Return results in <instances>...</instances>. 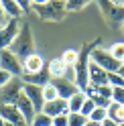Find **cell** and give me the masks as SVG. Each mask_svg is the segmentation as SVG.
<instances>
[{"mask_svg":"<svg viewBox=\"0 0 124 126\" xmlns=\"http://www.w3.org/2000/svg\"><path fill=\"white\" fill-rule=\"evenodd\" d=\"M18 29H20V18H8L4 27H0V51L10 47V43L14 41V37L18 33Z\"/></svg>","mask_w":124,"mask_h":126,"instance_id":"cell-8","label":"cell"},{"mask_svg":"<svg viewBox=\"0 0 124 126\" xmlns=\"http://www.w3.org/2000/svg\"><path fill=\"white\" fill-rule=\"evenodd\" d=\"M4 124H6V120H4L2 116H0V126H4Z\"/></svg>","mask_w":124,"mask_h":126,"instance_id":"cell-38","label":"cell"},{"mask_svg":"<svg viewBox=\"0 0 124 126\" xmlns=\"http://www.w3.org/2000/svg\"><path fill=\"white\" fill-rule=\"evenodd\" d=\"M31 10H35V14H39V18L53 20V22L63 20L65 12H67L65 0H49V2H45V4H33Z\"/></svg>","mask_w":124,"mask_h":126,"instance_id":"cell-3","label":"cell"},{"mask_svg":"<svg viewBox=\"0 0 124 126\" xmlns=\"http://www.w3.org/2000/svg\"><path fill=\"white\" fill-rule=\"evenodd\" d=\"M88 81H90L88 85H104V83H108V71L102 69L92 59L88 63Z\"/></svg>","mask_w":124,"mask_h":126,"instance_id":"cell-10","label":"cell"},{"mask_svg":"<svg viewBox=\"0 0 124 126\" xmlns=\"http://www.w3.org/2000/svg\"><path fill=\"white\" fill-rule=\"evenodd\" d=\"M108 118V114H106V108H102V106H96L94 110H92V114L88 116V120L90 122H104Z\"/></svg>","mask_w":124,"mask_h":126,"instance_id":"cell-24","label":"cell"},{"mask_svg":"<svg viewBox=\"0 0 124 126\" xmlns=\"http://www.w3.org/2000/svg\"><path fill=\"white\" fill-rule=\"evenodd\" d=\"M29 126H53V118L47 116V114L41 110V112H37V114H35V118L31 120Z\"/></svg>","mask_w":124,"mask_h":126,"instance_id":"cell-20","label":"cell"},{"mask_svg":"<svg viewBox=\"0 0 124 126\" xmlns=\"http://www.w3.org/2000/svg\"><path fill=\"white\" fill-rule=\"evenodd\" d=\"M22 92L29 96V100L33 102V106L37 108V112L43 110V104H45V98H43V85H33V83H25Z\"/></svg>","mask_w":124,"mask_h":126,"instance_id":"cell-14","label":"cell"},{"mask_svg":"<svg viewBox=\"0 0 124 126\" xmlns=\"http://www.w3.org/2000/svg\"><path fill=\"white\" fill-rule=\"evenodd\" d=\"M94 108H96L94 100H92V98H86V102H83V106H81V110H79V114H83V116H90Z\"/></svg>","mask_w":124,"mask_h":126,"instance_id":"cell-28","label":"cell"},{"mask_svg":"<svg viewBox=\"0 0 124 126\" xmlns=\"http://www.w3.org/2000/svg\"><path fill=\"white\" fill-rule=\"evenodd\" d=\"M118 73H120V75L124 77V63H122V65H120V69H118Z\"/></svg>","mask_w":124,"mask_h":126,"instance_id":"cell-37","label":"cell"},{"mask_svg":"<svg viewBox=\"0 0 124 126\" xmlns=\"http://www.w3.org/2000/svg\"><path fill=\"white\" fill-rule=\"evenodd\" d=\"M108 51H110V55L114 59H118L120 63H124V43H114Z\"/></svg>","mask_w":124,"mask_h":126,"instance_id":"cell-26","label":"cell"},{"mask_svg":"<svg viewBox=\"0 0 124 126\" xmlns=\"http://www.w3.org/2000/svg\"><path fill=\"white\" fill-rule=\"evenodd\" d=\"M10 79H12V75L6 71V69H2V67H0V88H2V85H6Z\"/></svg>","mask_w":124,"mask_h":126,"instance_id":"cell-31","label":"cell"},{"mask_svg":"<svg viewBox=\"0 0 124 126\" xmlns=\"http://www.w3.org/2000/svg\"><path fill=\"white\" fill-rule=\"evenodd\" d=\"M114 4H118V6H124V0H112Z\"/></svg>","mask_w":124,"mask_h":126,"instance_id":"cell-36","label":"cell"},{"mask_svg":"<svg viewBox=\"0 0 124 126\" xmlns=\"http://www.w3.org/2000/svg\"><path fill=\"white\" fill-rule=\"evenodd\" d=\"M33 4H45V2H49V0H31Z\"/></svg>","mask_w":124,"mask_h":126,"instance_id":"cell-35","label":"cell"},{"mask_svg":"<svg viewBox=\"0 0 124 126\" xmlns=\"http://www.w3.org/2000/svg\"><path fill=\"white\" fill-rule=\"evenodd\" d=\"M14 106L18 108V112H20L22 116H25V120H27V122L31 124V120H33V118H35V114H37V108L33 106V102L29 100V96H27L25 92H22L20 96L16 98V102H14Z\"/></svg>","mask_w":124,"mask_h":126,"instance_id":"cell-11","label":"cell"},{"mask_svg":"<svg viewBox=\"0 0 124 126\" xmlns=\"http://www.w3.org/2000/svg\"><path fill=\"white\" fill-rule=\"evenodd\" d=\"M86 98H88V94L83 90L75 92L71 98H67V110H69V112H79L81 106H83V102H86Z\"/></svg>","mask_w":124,"mask_h":126,"instance_id":"cell-19","label":"cell"},{"mask_svg":"<svg viewBox=\"0 0 124 126\" xmlns=\"http://www.w3.org/2000/svg\"><path fill=\"white\" fill-rule=\"evenodd\" d=\"M90 59H92V61H96L98 65L102 67V69H106L108 73H110V71H118L120 65H122L118 59H114L112 55H110V51H108V49H102V47H96V49L92 51Z\"/></svg>","mask_w":124,"mask_h":126,"instance_id":"cell-4","label":"cell"},{"mask_svg":"<svg viewBox=\"0 0 124 126\" xmlns=\"http://www.w3.org/2000/svg\"><path fill=\"white\" fill-rule=\"evenodd\" d=\"M88 116H83L79 112H69V126H86Z\"/></svg>","mask_w":124,"mask_h":126,"instance_id":"cell-25","label":"cell"},{"mask_svg":"<svg viewBox=\"0 0 124 126\" xmlns=\"http://www.w3.org/2000/svg\"><path fill=\"white\" fill-rule=\"evenodd\" d=\"M108 83H110L112 88H114V85H118V88H124V77H122L118 71H110V73H108Z\"/></svg>","mask_w":124,"mask_h":126,"instance_id":"cell-27","label":"cell"},{"mask_svg":"<svg viewBox=\"0 0 124 126\" xmlns=\"http://www.w3.org/2000/svg\"><path fill=\"white\" fill-rule=\"evenodd\" d=\"M100 45V39H96V41H92L88 45H83L79 49V57H77V63L73 65V81L79 90H86L88 88V63H90V55L92 51L96 49V47Z\"/></svg>","mask_w":124,"mask_h":126,"instance_id":"cell-2","label":"cell"},{"mask_svg":"<svg viewBox=\"0 0 124 126\" xmlns=\"http://www.w3.org/2000/svg\"><path fill=\"white\" fill-rule=\"evenodd\" d=\"M22 88H25V81L20 77H12V79L0 88V104H14L16 98L22 94Z\"/></svg>","mask_w":124,"mask_h":126,"instance_id":"cell-5","label":"cell"},{"mask_svg":"<svg viewBox=\"0 0 124 126\" xmlns=\"http://www.w3.org/2000/svg\"><path fill=\"white\" fill-rule=\"evenodd\" d=\"M77 57H79V51H77V49H65L63 53H61L63 63H67L69 67H73L75 63H77Z\"/></svg>","mask_w":124,"mask_h":126,"instance_id":"cell-21","label":"cell"},{"mask_svg":"<svg viewBox=\"0 0 124 126\" xmlns=\"http://www.w3.org/2000/svg\"><path fill=\"white\" fill-rule=\"evenodd\" d=\"M92 2V0H65V8L67 12H75V10H81Z\"/></svg>","mask_w":124,"mask_h":126,"instance_id":"cell-22","label":"cell"},{"mask_svg":"<svg viewBox=\"0 0 124 126\" xmlns=\"http://www.w3.org/2000/svg\"><path fill=\"white\" fill-rule=\"evenodd\" d=\"M53 126H69V114H59L53 118Z\"/></svg>","mask_w":124,"mask_h":126,"instance_id":"cell-30","label":"cell"},{"mask_svg":"<svg viewBox=\"0 0 124 126\" xmlns=\"http://www.w3.org/2000/svg\"><path fill=\"white\" fill-rule=\"evenodd\" d=\"M47 69L51 73V79H61V77H67V73H69L71 67H69L67 63H63L61 57H55V59H51L47 63Z\"/></svg>","mask_w":124,"mask_h":126,"instance_id":"cell-15","label":"cell"},{"mask_svg":"<svg viewBox=\"0 0 124 126\" xmlns=\"http://www.w3.org/2000/svg\"><path fill=\"white\" fill-rule=\"evenodd\" d=\"M45 65H47V61L35 51V53H31L29 57L22 59V73H37V71H41Z\"/></svg>","mask_w":124,"mask_h":126,"instance_id":"cell-13","label":"cell"},{"mask_svg":"<svg viewBox=\"0 0 124 126\" xmlns=\"http://www.w3.org/2000/svg\"><path fill=\"white\" fill-rule=\"evenodd\" d=\"M102 126H118V122L112 120V118H106V120L102 122Z\"/></svg>","mask_w":124,"mask_h":126,"instance_id":"cell-34","label":"cell"},{"mask_svg":"<svg viewBox=\"0 0 124 126\" xmlns=\"http://www.w3.org/2000/svg\"><path fill=\"white\" fill-rule=\"evenodd\" d=\"M20 79L25 83H33V85H47L51 81V73H49L47 65H45L41 71H37V73H22Z\"/></svg>","mask_w":124,"mask_h":126,"instance_id":"cell-16","label":"cell"},{"mask_svg":"<svg viewBox=\"0 0 124 126\" xmlns=\"http://www.w3.org/2000/svg\"><path fill=\"white\" fill-rule=\"evenodd\" d=\"M0 116L4 120L12 122L14 126H29V122L25 120V116L18 112V108L14 104H0Z\"/></svg>","mask_w":124,"mask_h":126,"instance_id":"cell-9","label":"cell"},{"mask_svg":"<svg viewBox=\"0 0 124 126\" xmlns=\"http://www.w3.org/2000/svg\"><path fill=\"white\" fill-rule=\"evenodd\" d=\"M43 112L51 116V118H55L59 114H69V110H67V100L65 98H55V100H51V102H45L43 104Z\"/></svg>","mask_w":124,"mask_h":126,"instance_id":"cell-12","label":"cell"},{"mask_svg":"<svg viewBox=\"0 0 124 126\" xmlns=\"http://www.w3.org/2000/svg\"><path fill=\"white\" fill-rule=\"evenodd\" d=\"M4 126H14V124H12V122H8V120H6V124H4Z\"/></svg>","mask_w":124,"mask_h":126,"instance_id":"cell-39","label":"cell"},{"mask_svg":"<svg viewBox=\"0 0 124 126\" xmlns=\"http://www.w3.org/2000/svg\"><path fill=\"white\" fill-rule=\"evenodd\" d=\"M43 98H45V102H51V100L59 98V92H57V88H55L53 81H49L47 85H43Z\"/></svg>","mask_w":124,"mask_h":126,"instance_id":"cell-23","label":"cell"},{"mask_svg":"<svg viewBox=\"0 0 124 126\" xmlns=\"http://www.w3.org/2000/svg\"><path fill=\"white\" fill-rule=\"evenodd\" d=\"M112 102H120V104H124V88H118V85L112 88Z\"/></svg>","mask_w":124,"mask_h":126,"instance_id":"cell-29","label":"cell"},{"mask_svg":"<svg viewBox=\"0 0 124 126\" xmlns=\"http://www.w3.org/2000/svg\"><path fill=\"white\" fill-rule=\"evenodd\" d=\"M100 8H102L104 18L110 25H124V6L114 4L112 0H98Z\"/></svg>","mask_w":124,"mask_h":126,"instance_id":"cell-6","label":"cell"},{"mask_svg":"<svg viewBox=\"0 0 124 126\" xmlns=\"http://www.w3.org/2000/svg\"><path fill=\"white\" fill-rule=\"evenodd\" d=\"M0 6H2V10L6 12L8 18H22V14H25L14 0H0Z\"/></svg>","mask_w":124,"mask_h":126,"instance_id":"cell-18","label":"cell"},{"mask_svg":"<svg viewBox=\"0 0 124 126\" xmlns=\"http://www.w3.org/2000/svg\"><path fill=\"white\" fill-rule=\"evenodd\" d=\"M20 8H22V12H31V8H33V2L31 0H14Z\"/></svg>","mask_w":124,"mask_h":126,"instance_id":"cell-32","label":"cell"},{"mask_svg":"<svg viewBox=\"0 0 124 126\" xmlns=\"http://www.w3.org/2000/svg\"><path fill=\"white\" fill-rule=\"evenodd\" d=\"M8 49L20 61L25 57H29L31 53H35V37H33V31H31V22H27V20L20 22V29H18V33H16V37H14V41L10 43Z\"/></svg>","mask_w":124,"mask_h":126,"instance_id":"cell-1","label":"cell"},{"mask_svg":"<svg viewBox=\"0 0 124 126\" xmlns=\"http://www.w3.org/2000/svg\"><path fill=\"white\" fill-rule=\"evenodd\" d=\"M118 126H124V122H120V124H118Z\"/></svg>","mask_w":124,"mask_h":126,"instance_id":"cell-40","label":"cell"},{"mask_svg":"<svg viewBox=\"0 0 124 126\" xmlns=\"http://www.w3.org/2000/svg\"><path fill=\"white\" fill-rule=\"evenodd\" d=\"M53 83H55V88L59 92V98H71L75 92H79V88L75 85L73 79H67V77H61V79H51Z\"/></svg>","mask_w":124,"mask_h":126,"instance_id":"cell-17","label":"cell"},{"mask_svg":"<svg viewBox=\"0 0 124 126\" xmlns=\"http://www.w3.org/2000/svg\"><path fill=\"white\" fill-rule=\"evenodd\" d=\"M6 20H8V16H6V12L2 10V6H0V27H4Z\"/></svg>","mask_w":124,"mask_h":126,"instance_id":"cell-33","label":"cell"},{"mask_svg":"<svg viewBox=\"0 0 124 126\" xmlns=\"http://www.w3.org/2000/svg\"><path fill=\"white\" fill-rule=\"evenodd\" d=\"M0 67L6 69L12 77H20L22 75V61L10 49H2L0 51Z\"/></svg>","mask_w":124,"mask_h":126,"instance_id":"cell-7","label":"cell"},{"mask_svg":"<svg viewBox=\"0 0 124 126\" xmlns=\"http://www.w3.org/2000/svg\"><path fill=\"white\" fill-rule=\"evenodd\" d=\"M122 29H124V25H122Z\"/></svg>","mask_w":124,"mask_h":126,"instance_id":"cell-41","label":"cell"}]
</instances>
